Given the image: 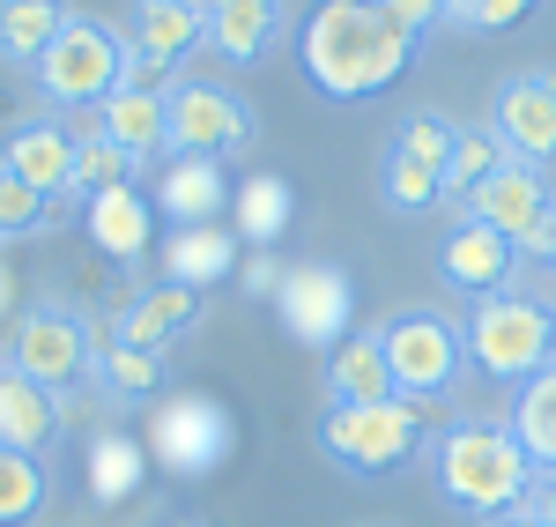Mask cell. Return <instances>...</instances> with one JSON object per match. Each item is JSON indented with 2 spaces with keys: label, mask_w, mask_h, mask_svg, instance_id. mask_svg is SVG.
Instances as JSON below:
<instances>
[{
  "label": "cell",
  "mask_w": 556,
  "mask_h": 527,
  "mask_svg": "<svg viewBox=\"0 0 556 527\" xmlns=\"http://www.w3.org/2000/svg\"><path fill=\"white\" fill-rule=\"evenodd\" d=\"M430 23H438L430 0H327V8L304 15V30H298L304 75L334 104L386 97L408 75V60L430 38Z\"/></svg>",
  "instance_id": "6da1fadb"
},
{
  "label": "cell",
  "mask_w": 556,
  "mask_h": 527,
  "mask_svg": "<svg viewBox=\"0 0 556 527\" xmlns=\"http://www.w3.org/2000/svg\"><path fill=\"white\" fill-rule=\"evenodd\" d=\"M430 484L438 498L453 505V513H468L475 527L482 520H505L513 505L534 498V461H527V446L513 439V424L505 416H453L445 431H430Z\"/></svg>",
  "instance_id": "7a4b0ae2"
},
{
  "label": "cell",
  "mask_w": 556,
  "mask_h": 527,
  "mask_svg": "<svg viewBox=\"0 0 556 527\" xmlns=\"http://www.w3.org/2000/svg\"><path fill=\"white\" fill-rule=\"evenodd\" d=\"M319 453L342 476H401L430 453V409L424 401H371V409H319Z\"/></svg>",
  "instance_id": "3957f363"
},
{
  "label": "cell",
  "mask_w": 556,
  "mask_h": 527,
  "mask_svg": "<svg viewBox=\"0 0 556 527\" xmlns=\"http://www.w3.org/2000/svg\"><path fill=\"white\" fill-rule=\"evenodd\" d=\"M460 342H468V364L482 379H497V387H519V379H534L556 350V312L542 298H527V290H505V298H482L468 305L460 319Z\"/></svg>",
  "instance_id": "277c9868"
},
{
  "label": "cell",
  "mask_w": 556,
  "mask_h": 527,
  "mask_svg": "<svg viewBox=\"0 0 556 527\" xmlns=\"http://www.w3.org/2000/svg\"><path fill=\"white\" fill-rule=\"evenodd\" d=\"M38 89L45 104H60V112H97L112 89L127 83V30H112V23H97V15H67V30L52 38L38 67Z\"/></svg>",
  "instance_id": "5b68a950"
},
{
  "label": "cell",
  "mask_w": 556,
  "mask_h": 527,
  "mask_svg": "<svg viewBox=\"0 0 556 527\" xmlns=\"http://www.w3.org/2000/svg\"><path fill=\"white\" fill-rule=\"evenodd\" d=\"M379 342H386V364H393V394L424 401V409L445 401L468 372V342L445 312H393L379 327Z\"/></svg>",
  "instance_id": "8992f818"
},
{
  "label": "cell",
  "mask_w": 556,
  "mask_h": 527,
  "mask_svg": "<svg viewBox=\"0 0 556 527\" xmlns=\"http://www.w3.org/2000/svg\"><path fill=\"white\" fill-rule=\"evenodd\" d=\"M253 149V104L230 83H164V156H238Z\"/></svg>",
  "instance_id": "52a82bcc"
},
{
  "label": "cell",
  "mask_w": 556,
  "mask_h": 527,
  "mask_svg": "<svg viewBox=\"0 0 556 527\" xmlns=\"http://www.w3.org/2000/svg\"><path fill=\"white\" fill-rule=\"evenodd\" d=\"M275 319L290 342H312V350H342L356 335V290L334 261H298L275 290Z\"/></svg>",
  "instance_id": "ba28073f"
},
{
  "label": "cell",
  "mask_w": 556,
  "mask_h": 527,
  "mask_svg": "<svg viewBox=\"0 0 556 527\" xmlns=\"http://www.w3.org/2000/svg\"><path fill=\"white\" fill-rule=\"evenodd\" d=\"M8 364H15L23 379H38L45 394H60V387H75L89 372V327L67 305L15 312V327H8Z\"/></svg>",
  "instance_id": "9c48e42d"
},
{
  "label": "cell",
  "mask_w": 556,
  "mask_h": 527,
  "mask_svg": "<svg viewBox=\"0 0 556 527\" xmlns=\"http://www.w3.org/2000/svg\"><path fill=\"white\" fill-rule=\"evenodd\" d=\"M149 453H156L172 476H208L215 461L230 453V409L215 394L156 401V416H149Z\"/></svg>",
  "instance_id": "30bf717a"
},
{
  "label": "cell",
  "mask_w": 556,
  "mask_h": 527,
  "mask_svg": "<svg viewBox=\"0 0 556 527\" xmlns=\"http://www.w3.org/2000/svg\"><path fill=\"white\" fill-rule=\"evenodd\" d=\"M490 127L505 134L513 164L549 172V164H556V75H549V67H527V75H513V83L497 89Z\"/></svg>",
  "instance_id": "8fae6325"
},
{
  "label": "cell",
  "mask_w": 556,
  "mask_h": 527,
  "mask_svg": "<svg viewBox=\"0 0 556 527\" xmlns=\"http://www.w3.org/2000/svg\"><path fill=\"white\" fill-rule=\"evenodd\" d=\"M438 275L468 298V305H482V298H505L519 275V246L513 238H497L490 223L475 216H453V230H445V246H438Z\"/></svg>",
  "instance_id": "7c38bea8"
},
{
  "label": "cell",
  "mask_w": 556,
  "mask_h": 527,
  "mask_svg": "<svg viewBox=\"0 0 556 527\" xmlns=\"http://www.w3.org/2000/svg\"><path fill=\"white\" fill-rule=\"evenodd\" d=\"M201 45H208V8H193V0H141L127 15V52L149 60L156 75L186 67Z\"/></svg>",
  "instance_id": "4fadbf2b"
},
{
  "label": "cell",
  "mask_w": 556,
  "mask_h": 527,
  "mask_svg": "<svg viewBox=\"0 0 556 527\" xmlns=\"http://www.w3.org/2000/svg\"><path fill=\"white\" fill-rule=\"evenodd\" d=\"M0 172H15L30 193H75V134L60 120H23V127L0 141Z\"/></svg>",
  "instance_id": "5bb4252c"
},
{
  "label": "cell",
  "mask_w": 556,
  "mask_h": 527,
  "mask_svg": "<svg viewBox=\"0 0 556 527\" xmlns=\"http://www.w3.org/2000/svg\"><path fill=\"white\" fill-rule=\"evenodd\" d=\"M83 230H89V246H97V253H112L119 267H134L149 246H156V209H149V193L119 186V193L83 201Z\"/></svg>",
  "instance_id": "9a60e30c"
},
{
  "label": "cell",
  "mask_w": 556,
  "mask_h": 527,
  "mask_svg": "<svg viewBox=\"0 0 556 527\" xmlns=\"http://www.w3.org/2000/svg\"><path fill=\"white\" fill-rule=\"evenodd\" d=\"M327 401H334V409H371V401H401V394H393V364H386L379 327H356L342 350H327Z\"/></svg>",
  "instance_id": "2e32d148"
},
{
  "label": "cell",
  "mask_w": 556,
  "mask_h": 527,
  "mask_svg": "<svg viewBox=\"0 0 556 527\" xmlns=\"http://www.w3.org/2000/svg\"><path fill=\"white\" fill-rule=\"evenodd\" d=\"M52 439H60V394H45L0 356V453H45Z\"/></svg>",
  "instance_id": "e0dca14e"
},
{
  "label": "cell",
  "mask_w": 556,
  "mask_h": 527,
  "mask_svg": "<svg viewBox=\"0 0 556 527\" xmlns=\"http://www.w3.org/2000/svg\"><path fill=\"white\" fill-rule=\"evenodd\" d=\"M230 201L223 186V156H172L164 178H156V209L172 216V230H193V223H215Z\"/></svg>",
  "instance_id": "ac0fdd59"
},
{
  "label": "cell",
  "mask_w": 556,
  "mask_h": 527,
  "mask_svg": "<svg viewBox=\"0 0 556 527\" xmlns=\"http://www.w3.org/2000/svg\"><path fill=\"white\" fill-rule=\"evenodd\" d=\"M97 134L141 172L149 156H164V89H112L97 104Z\"/></svg>",
  "instance_id": "d6986e66"
},
{
  "label": "cell",
  "mask_w": 556,
  "mask_h": 527,
  "mask_svg": "<svg viewBox=\"0 0 556 527\" xmlns=\"http://www.w3.org/2000/svg\"><path fill=\"white\" fill-rule=\"evenodd\" d=\"M193 319H201V305H193V290H178V283H156V290H141L127 312H119V327H112V342H134V350L164 356L178 342V335H193Z\"/></svg>",
  "instance_id": "ffe728a7"
},
{
  "label": "cell",
  "mask_w": 556,
  "mask_h": 527,
  "mask_svg": "<svg viewBox=\"0 0 556 527\" xmlns=\"http://www.w3.org/2000/svg\"><path fill=\"white\" fill-rule=\"evenodd\" d=\"M282 15H290V8H275V0H215L208 8V52L230 60V67H245V60H260V52L275 45Z\"/></svg>",
  "instance_id": "44dd1931"
},
{
  "label": "cell",
  "mask_w": 556,
  "mask_h": 527,
  "mask_svg": "<svg viewBox=\"0 0 556 527\" xmlns=\"http://www.w3.org/2000/svg\"><path fill=\"white\" fill-rule=\"evenodd\" d=\"M230 267H238V230H223V223L172 230V246H164V283H178V290H208Z\"/></svg>",
  "instance_id": "7402d4cb"
},
{
  "label": "cell",
  "mask_w": 556,
  "mask_h": 527,
  "mask_svg": "<svg viewBox=\"0 0 556 527\" xmlns=\"http://www.w3.org/2000/svg\"><path fill=\"white\" fill-rule=\"evenodd\" d=\"M505 424H513V439L527 446L534 476H556V364H542L534 379H519V387H513Z\"/></svg>",
  "instance_id": "603a6c76"
},
{
  "label": "cell",
  "mask_w": 556,
  "mask_h": 527,
  "mask_svg": "<svg viewBox=\"0 0 556 527\" xmlns=\"http://www.w3.org/2000/svg\"><path fill=\"white\" fill-rule=\"evenodd\" d=\"M513 164V149H505V134L490 127V120H460V141H453V164H445V201L460 209L482 178H497Z\"/></svg>",
  "instance_id": "cb8c5ba5"
},
{
  "label": "cell",
  "mask_w": 556,
  "mask_h": 527,
  "mask_svg": "<svg viewBox=\"0 0 556 527\" xmlns=\"http://www.w3.org/2000/svg\"><path fill=\"white\" fill-rule=\"evenodd\" d=\"M67 15L75 8H52V0H8L0 8V60H15V67H38L52 38L67 30Z\"/></svg>",
  "instance_id": "d4e9b609"
},
{
  "label": "cell",
  "mask_w": 556,
  "mask_h": 527,
  "mask_svg": "<svg viewBox=\"0 0 556 527\" xmlns=\"http://www.w3.org/2000/svg\"><path fill=\"white\" fill-rule=\"evenodd\" d=\"M141 468H149V453L127 439V431H97L89 439V498L97 505H119L141 490Z\"/></svg>",
  "instance_id": "484cf974"
},
{
  "label": "cell",
  "mask_w": 556,
  "mask_h": 527,
  "mask_svg": "<svg viewBox=\"0 0 556 527\" xmlns=\"http://www.w3.org/2000/svg\"><path fill=\"white\" fill-rule=\"evenodd\" d=\"M230 209H238V238H245V246H275V238L290 230V186L275 172H253L230 193Z\"/></svg>",
  "instance_id": "4316f807"
},
{
  "label": "cell",
  "mask_w": 556,
  "mask_h": 527,
  "mask_svg": "<svg viewBox=\"0 0 556 527\" xmlns=\"http://www.w3.org/2000/svg\"><path fill=\"white\" fill-rule=\"evenodd\" d=\"M453 141H460V120H453V112H438V104L401 112V127H393V149H401V156H416L424 172H445V164H453Z\"/></svg>",
  "instance_id": "83f0119b"
},
{
  "label": "cell",
  "mask_w": 556,
  "mask_h": 527,
  "mask_svg": "<svg viewBox=\"0 0 556 527\" xmlns=\"http://www.w3.org/2000/svg\"><path fill=\"white\" fill-rule=\"evenodd\" d=\"M379 193L393 216H424V209H438L445 201V172H424L416 156H401V149H386L379 164Z\"/></svg>",
  "instance_id": "f1b7e54d"
},
{
  "label": "cell",
  "mask_w": 556,
  "mask_h": 527,
  "mask_svg": "<svg viewBox=\"0 0 556 527\" xmlns=\"http://www.w3.org/2000/svg\"><path fill=\"white\" fill-rule=\"evenodd\" d=\"M119 186H134V164L97 127H83V134H75V193L97 201V193H119Z\"/></svg>",
  "instance_id": "f546056e"
},
{
  "label": "cell",
  "mask_w": 556,
  "mask_h": 527,
  "mask_svg": "<svg viewBox=\"0 0 556 527\" xmlns=\"http://www.w3.org/2000/svg\"><path fill=\"white\" fill-rule=\"evenodd\" d=\"M45 513V468L38 453H0V527H23Z\"/></svg>",
  "instance_id": "4dcf8cb0"
},
{
  "label": "cell",
  "mask_w": 556,
  "mask_h": 527,
  "mask_svg": "<svg viewBox=\"0 0 556 527\" xmlns=\"http://www.w3.org/2000/svg\"><path fill=\"white\" fill-rule=\"evenodd\" d=\"M156 379H164V356L134 350V342H112V350H104V387H112L119 401H149Z\"/></svg>",
  "instance_id": "1f68e13d"
},
{
  "label": "cell",
  "mask_w": 556,
  "mask_h": 527,
  "mask_svg": "<svg viewBox=\"0 0 556 527\" xmlns=\"http://www.w3.org/2000/svg\"><path fill=\"white\" fill-rule=\"evenodd\" d=\"M45 223H60V216H52V201L30 193L15 172H0V246H8V238H30V230H45Z\"/></svg>",
  "instance_id": "d6a6232c"
},
{
  "label": "cell",
  "mask_w": 556,
  "mask_h": 527,
  "mask_svg": "<svg viewBox=\"0 0 556 527\" xmlns=\"http://www.w3.org/2000/svg\"><path fill=\"white\" fill-rule=\"evenodd\" d=\"M519 15H534V8L527 0H453V8H438V23H453L468 38H497V30H513Z\"/></svg>",
  "instance_id": "836d02e7"
},
{
  "label": "cell",
  "mask_w": 556,
  "mask_h": 527,
  "mask_svg": "<svg viewBox=\"0 0 556 527\" xmlns=\"http://www.w3.org/2000/svg\"><path fill=\"white\" fill-rule=\"evenodd\" d=\"M282 275H290V267L275 261V253H253V261H245V290H253V298H275Z\"/></svg>",
  "instance_id": "e575fe53"
},
{
  "label": "cell",
  "mask_w": 556,
  "mask_h": 527,
  "mask_svg": "<svg viewBox=\"0 0 556 527\" xmlns=\"http://www.w3.org/2000/svg\"><path fill=\"white\" fill-rule=\"evenodd\" d=\"M534 520L556 527V476H542V484H534Z\"/></svg>",
  "instance_id": "d590c367"
},
{
  "label": "cell",
  "mask_w": 556,
  "mask_h": 527,
  "mask_svg": "<svg viewBox=\"0 0 556 527\" xmlns=\"http://www.w3.org/2000/svg\"><path fill=\"white\" fill-rule=\"evenodd\" d=\"M15 312V267H8V253H0V319Z\"/></svg>",
  "instance_id": "8d00e7d4"
},
{
  "label": "cell",
  "mask_w": 556,
  "mask_h": 527,
  "mask_svg": "<svg viewBox=\"0 0 556 527\" xmlns=\"http://www.w3.org/2000/svg\"><path fill=\"white\" fill-rule=\"evenodd\" d=\"M482 527H542V520H534V498H527V505H513L505 520H482Z\"/></svg>",
  "instance_id": "74e56055"
},
{
  "label": "cell",
  "mask_w": 556,
  "mask_h": 527,
  "mask_svg": "<svg viewBox=\"0 0 556 527\" xmlns=\"http://www.w3.org/2000/svg\"><path fill=\"white\" fill-rule=\"evenodd\" d=\"M178 527H201V520H178Z\"/></svg>",
  "instance_id": "f35d334b"
},
{
  "label": "cell",
  "mask_w": 556,
  "mask_h": 527,
  "mask_svg": "<svg viewBox=\"0 0 556 527\" xmlns=\"http://www.w3.org/2000/svg\"><path fill=\"white\" fill-rule=\"evenodd\" d=\"M549 267H556V253H549Z\"/></svg>",
  "instance_id": "ab89813d"
}]
</instances>
